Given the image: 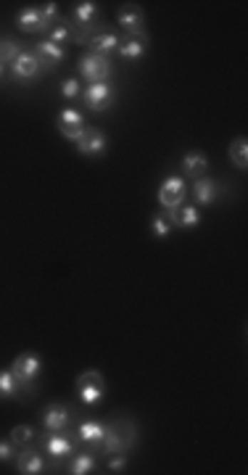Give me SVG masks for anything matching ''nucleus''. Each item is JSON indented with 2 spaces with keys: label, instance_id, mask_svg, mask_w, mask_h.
<instances>
[{
  "label": "nucleus",
  "instance_id": "1",
  "mask_svg": "<svg viewBox=\"0 0 248 475\" xmlns=\"http://www.w3.org/2000/svg\"><path fill=\"white\" fill-rule=\"evenodd\" d=\"M11 372L16 375V380L24 386V391H27V388L35 386L40 372H43V359L37 357L35 351H24V354H19V357L14 359Z\"/></svg>",
  "mask_w": 248,
  "mask_h": 475
},
{
  "label": "nucleus",
  "instance_id": "2",
  "mask_svg": "<svg viewBox=\"0 0 248 475\" xmlns=\"http://www.w3.org/2000/svg\"><path fill=\"white\" fill-rule=\"evenodd\" d=\"M77 394H80V402L85 407H95L103 396H106V380L100 372L95 370H88V372H82L77 377Z\"/></svg>",
  "mask_w": 248,
  "mask_h": 475
},
{
  "label": "nucleus",
  "instance_id": "3",
  "mask_svg": "<svg viewBox=\"0 0 248 475\" xmlns=\"http://www.w3.org/2000/svg\"><path fill=\"white\" fill-rule=\"evenodd\" d=\"M114 72V66L108 61V56H98V53H85L80 58V74L90 85H100V82H108Z\"/></svg>",
  "mask_w": 248,
  "mask_h": 475
},
{
  "label": "nucleus",
  "instance_id": "4",
  "mask_svg": "<svg viewBox=\"0 0 248 475\" xmlns=\"http://www.w3.org/2000/svg\"><path fill=\"white\" fill-rule=\"evenodd\" d=\"M185 196H187V182L182 177H167L161 182L159 204L167 209V212L182 207V204H185Z\"/></svg>",
  "mask_w": 248,
  "mask_h": 475
},
{
  "label": "nucleus",
  "instance_id": "5",
  "mask_svg": "<svg viewBox=\"0 0 248 475\" xmlns=\"http://www.w3.org/2000/svg\"><path fill=\"white\" fill-rule=\"evenodd\" d=\"M82 98H85V106H88L90 111L103 114V111H108V108L114 106L116 93L108 82H100V85H90V88L82 93Z\"/></svg>",
  "mask_w": 248,
  "mask_h": 475
},
{
  "label": "nucleus",
  "instance_id": "6",
  "mask_svg": "<svg viewBox=\"0 0 248 475\" xmlns=\"http://www.w3.org/2000/svg\"><path fill=\"white\" fill-rule=\"evenodd\" d=\"M69 21L77 29L88 32L90 37H95L98 35V27H100V19H98V6H95V3H90V0H85V3H77V9H74V14H71Z\"/></svg>",
  "mask_w": 248,
  "mask_h": 475
},
{
  "label": "nucleus",
  "instance_id": "7",
  "mask_svg": "<svg viewBox=\"0 0 248 475\" xmlns=\"http://www.w3.org/2000/svg\"><path fill=\"white\" fill-rule=\"evenodd\" d=\"M40 72H43V66H40V61H37L35 53H27V51H21V53L16 56V61L11 63V74H14V80L16 82H35L37 77H40Z\"/></svg>",
  "mask_w": 248,
  "mask_h": 475
},
{
  "label": "nucleus",
  "instance_id": "8",
  "mask_svg": "<svg viewBox=\"0 0 248 475\" xmlns=\"http://www.w3.org/2000/svg\"><path fill=\"white\" fill-rule=\"evenodd\" d=\"M56 125H58V132L66 140H71V143H77L82 135H85V119H82V114L77 108H63L61 114H58V119H56Z\"/></svg>",
  "mask_w": 248,
  "mask_h": 475
},
{
  "label": "nucleus",
  "instance_id": "9",
  "mask_svg": "<svg viewBox=\"0 0 248 475\" xmlns=\"http://www.w3.org/2000/svg\"><path fill=\"white\" fill-rule=\"evenodd\" d=\"M119 27H122L130 37L148 35V32H145V16H143V9L140 6H135V3L119 9Z\"/></svg>",
  "mask_w": 248,
  "mask_h": 475
},
{
  "label": "nucleus",
  "instance_id": "10",
  "mask_svg": "<svg viewBox=\"0 0 248 475\" xmlns=\"http://www.w3.org/2000/svg\"><path fill=\"white\" fill-rule=\"evenodd\" d=\"M106 148H108V137L100 130H95V127H85V135L77 140V151L82 156H100V153H106Z\"/></svg>",
  "mask_w": 248,
  "mask_h": 475
},
{
  "label": "nucleus",
  "instance_id": "11",
  "mask_svg": "<svg viewBox=\"0 0 248 475\" xmlns=\"http://www.w3.org/2000/svg\"><path fill=\"white\" fill-rule=\"evenodd\" d=\"M190 193H193V201L198 204V207H212L214 201L219 198L222 185L217 182V179H212V177H198L193 182Z\"/></svg>",
  "mask_w": 248,
  "mask_h": 475
},
{
  "label": "nucleus",
  "instance_id": "12",
  "mask_svg": "<svg viewBox=\"0 0 248 475\" xmlns=\"http://www.w3.org/2000/svg\"><path fill=\"white\" fill-rule=\"evenodd\" d=\"M35 56H37V61H40V66H43L45 72H51V69H56V66L66 58V51H63L61 45L51 43V40H43V43L37 45Z\"/></svg>",
  "mask_w": 248,
  "mask_h": 475
},
{
  "label": "nucleus",
  "instance_id": "13",
  "mask_svg": "<svg viewBox=\"0 0 248 475\" xmlns=\"http://www.w3.org/2000/svg\"><path fill=\"white\" fill-rule=\"evenodd\" d=\"M69 422H71V412L63 407V404H51L48 409H45L43 414V425H45V431H51V433H61L69 428Z\"/></svg>",
  "mask_w": 248,
  "mask_h": 475
},
{
  "label": "nucleus",
  "instance_id": "14",
  "mask_svg": "<svg viewBox=\"0 0 248 475\" xmlns=\"http://www.w3.org/2000/svg\"><path fill=\"white\" fill-rule=\"evenodd\" d=\"M167 216L175 227H182V230L195 227V224L201 222V212H198V207H193V204H182V207L172 209V212H167Z\"/></svg>",
  "mask_w": 248,
  "mask_h": 475
},
{
  "label": "nucleus",
  "instance_id": "15",
  "mask_svg": "<svg viewBox=\"0 0 248 475\" xmlns=\"http://www.w3.org/2000/svg\"><path fill=\"white\" fill-rule=\"evenodd\" d=\"M45 449H48V454L53 459H66L74 451V441L66 431L61 433H53V436H48L45 439Z\"/></svg>",
  "mask_w": 248,
  "mask_h": 475
},
{
  "label": "nucleus",
  "instance_id": "16",
  "mask_svg": "<svg viewBox=\"0 0 248 475\" xmlns=\"http://www.w3.org/2000/svg\"><path fill=\"white\" fill-rule=\"evenodd\" d=\"M16 467L21 475H40L45 473V459L43 454H37L35 449L24 447V451H21L16 459Z\"/></svg>",
  "mask_w": 248,
  "mask_h": 475
},
{
  "label": "nucleus",
  "instance_id": "17",
  "mask_svg": "<svg viewBox=\"0 0 248 475\" xmlns=\"http://www.w3.org/2000/svg\"><path fill=\"white\" fill-rule=\"evenodd\" d=\"M145 51H148V35L145 37H127V40H122L119 48H116V53L122 56V58H127V61L140 58Z\"/></svg>",
  "mask_w": 248,
  "mask_h": 475
},
{
  "label": "nucleus",
  "instance_id": "18",
  "mask_svg": "<svg viewBox=\"0 0 248 475\" xmlns=\"http://www.w3.org/2000/svg\"><path fill=\"white\" fill-rule=\"evenodd\" d=\"M206 169H209V162H206V156L201 151H190L185 159H182V174H185V177H193V179L204 177Z\"/></svg>",
  "mask_w": 248,
  "mask_h": 475
},
{
  "label": "nucleus",
  "instance_id": "19",
  "mask_svg": "<svg viewBox=\"0 0 248 475\" xmlns=\"http://www.w3.org/2000/svg\"><path fill=\"white\" fill-rule=\"evenodd\" d=\"M77 436H80L85 444L100 447V441H103V436H106V425H103V422H98V420H85V422H80Z\"/></svg>",
  "mask_w": 248,
  "mask_h": 475
},
{
  "label": "nucleus",
  "instance_id": "20",
  "mask_svg": "<svg viewBox=\"0 0 248 475\" xmlns=\"http://www.w3.org/2000/svg\"><path fill=\"white\" fill-rule=\"evenodd\" d=\"M119 37L114 35V32H98L93 40H90V53H98V56H108V53H114L116 48H119Z\"/></svg>",
  "mask_w": 248,
  "mask_h": 475
},
{
  "label": "nucleus",
  "instance_id": "21",
  "mask_svg": "<svg viewBox=\"0 0 248 475\" xmlns=\"http://www.w3.org/2000/svg\"><path fill=\"white\" fill-rule=\"evenodd\" d=\"M16 24L21 32H43V14H40V9H24V11H19V16H16Z\"/></svg>",
  "mask_w": 248,
  "mask_h": 475
},
{
  "label": "nucleus",
  "instance_id": "22",
  "mask_svg": "<svg viewBox=\"0 0 248 475\" xmlns=\"http://www.w3.org/2000/svg\"><path fill=\"white\" fill-rule=\"evenodd\" d=\"M24 386L16 380V375L11 370H0V399H16L21 396Z\"/></svg>",
  "mask_w": 248,
  "mask_h": 475
},
{
  "label": "nucleus",
  "instance_id": "23",
  "mask_svg": "<svg viewBox=\"0 0 248 475\" xmlns=\"http://www.w3.org/2000/svg\"><path fill=\"white\" fill-rule=\"evenodd\" d=\"M230 162L238 169H248V143L246 137H235L230 143Z\"/></svg>",
  "mask_w": 248,
  "mask_h": 475
},
{
  "label": "nucleus",
  "instance_id": "24",
  "mask_svg": "<svg viewBox=\"0 0 248 475\" xmlns=\"http://www.w3.org/2000/svg\"><path fill=\"white\" fill-rule=\"evenodd\" d=\"M11 444L16 449L32 447V444H35V428H32V425H16V428L11 431Z\"/></svg>",
  "mask_w": 248,
  "mask_h": 475
},
{
  "label": "nucleus",
  "instance_id": "25",
  "mask_svg": "<svg viewBox=\"0 0 248 475\" xmlns=\"http://www.w3.org/2000/svg\"><path fill=\"white\" fill-rule=\"evenodd\" d=\"M19 53H21V45H19L16 40H11V37H0V63H3V66L16 61Z\"/></svg>",
  "mask_w": 248,
  "mask_h": 475
},
{
  "label": "nucleus",
  "instance_id": "26",
  "mask_svg": "<svg viewBox=\"0 0 248 475\" xmlns=\"http://www.w3.org/2000/svg\"><path fill=\"white\" fill-rule=\"evenodd\" d=\"M48 35H51V37H48L51 43L61 45V48H63V43H71V24H69V19H61V21H58V24H56V27L51 29Z\"/></svg>",
  "mask_w": 248,
  "mask_h": 475
},
{
  "label": "nucleus",
  "instance_id": "27",
  "mask_svg": "<svg viewBox=\"0 0 248 475\" xmlns=\"http://www.w3.org/2000/svg\"><path fill=\"white\" fill-rule=\"evenodd\" d=\"M95 470V457L93 454H80V457H74V462H71L69 473L71 475H90Z\"/></svg>",
  "mask_w": 248,
  "mask_h": 475
},
{
  "label": "nucleus",
  "instance_id": "28",
  "mask_svg": "<svg viewBox=\"0 0 248 475\" xmlns=\"http://www.w3.org/2000/svg\"><path fill=\"white\" fill-rule=\"evenodd\" d=\"M151 230H153V235H156V238H167V235L172 233V230H175V224L169 222L167 212H164V214H156V216H153Z\"/></svg>",
  "mask_w": 248,
  "mask_h": 475
},
{
  "label": "nucleus",
  "instance_id": "29",
  "mask_svg": "<svg viewBox=\"0 0 248 475\" xmlns=\"http://www.w3.org/2000/svg\"><path fill=\"white\" fill-rule=\"evenodd\" d=\"M61 95L63 98H80L82 95V85L77 77H69V80L61 82Z\"/></svg>",
  "mask_w": 248,
  "mask_h": 475
},
{
  "label": "nucleus",
  "instance_id": "30",
  "mask_svg": "<svg viewBox=\"0 0 248 475\" xmlns=\"http://www.w3.org/2000/svg\"><path fill=\"white\" fill-rule=\"evenodd\" d=\"M14 444H11V439L9 441H0V462H9L11 457H14Z\"/></svg>",
  "mask_w": 248,
  "mask_h": 475
},
{
  "label": "nucleus",
  "instance_id": "31",
  "mask_svg": "<svg viewBox=\"0 0 248 475\" xmlns=\"http://www.w3.org/2000/svg\"><path fill=\"white\" fill-rule=\"evenodd\" d=\"M124 467H127V457H111L108 459V470H111V473H122Z\"/></svg>",
  "mask_w": 248,
  "mask_h": 475
},
{
  "label": "nucleus",
  "instance_id": "32",
  "mask_svg": "<svg viewBox=\"0 0 248 475\" xmlns=\"http://www.w3.org/2000/svg\"><path fill=\"white\" fill-rule=\"evenodd\" d=\"M3 74H6V66H3V63H0V77H3Z\"/></svg>",
  "mask_w": 248,
  "mask_h": 475
}]
</instances>
